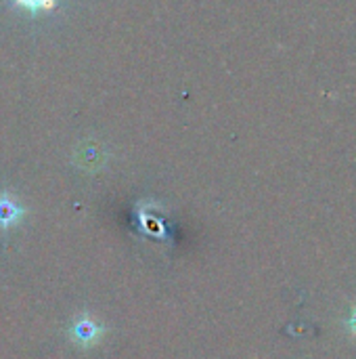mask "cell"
Returning <instances> with one entry per match:
<instances>
[{"mask_svg":"<svg viewBox=\"0 0 356 359\" xmlns=\"http://www.w3.org/2000/svg\"><path fill=\"white\" fill-rule=\"evenodd\" d=\"M348 324H350V330L356 334V311L353 313V318H350V322H348Z\"/></svg>","mask_w":356,"mask_h":359,"instance_id":"277c9868","label":"cell"},{"mask_svg":"<svg viewBox=\"0 0 356 359\" xmlns=\"http://www.w3.org/2000/svg\"><path fill=\"white\" fill-rule=\"evenodd\" d=\"M25 208L8 191L0 194V229H10L21 223Z\"/></svg>","mask_w":356,"mask_h":359,"instance_id":"7a4b0ae2","label":"cell"},{"mask_svg":"<svg viewBox=\"0 0 356 359\" xmlns=\"http://www.w3.org/2000/svg\"><path fill=\"white\" fill-rule=\"evenodd\" d=\"M103 334H105V326L88 313H80L71 322V339L82 347L97 345L103 339Z\"/></svg>","mask_w":356,"mask_h":359,"instance_id":"6da1fadb","label":"cell"},{"mask_svg":"<svg viewBox=\"0 0 356 359\" xmlns=\"http://www.w3.org/2000/svg\"><path fill=\"white\" fill-rule=\"evenodd\" d=\"M17 11L27 13L31 17H40L46 13H52L61 0H8Z\"/></svg>","mask_w":356,"mask_h":359,"instance_id":"3957f363","label":"cell"}]
</instances>
